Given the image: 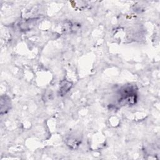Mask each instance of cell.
<instances>
[{
  "label": "cell",
  "instance_id": "6da1fadb",
  "mask_svg": "<svg viewBox=\"0 0 160 160\" xmlns=\"http://www.w3.org/2000/svg\"><path fill=\"white\" fill-rule=\"evenodd\" d=\"M118 103L121 106H133L138 101V88L136 85L126 84L118 91Z\"/></svg>",
  "mask_w": 160,
  "mask_h": 160
},
{
  "label": "cell",
  "instance_id": "7a4b0ae2",
  "mask_svg": "<svg viewBox=\"0 0 160 160\" xmlns=\"http://www.w3.org/2000/svg\"><path fill=\"white\" fill-rule=\"evenodd\" d=\"M81 138L74 134H71L66 138L65 142L66 145L71 149H76L81 143Z\"/></svg>",
  "mask_w": 160,
  "mask_h": 160
},
{
  "label": "cell",
  "instance_id": "3957f363",
  "mask_svg": "<svg viewBox=\"0 0 160 160\" xmlns=\"http://www.w3.org/2000/svg\"><path fill=\"white\" fill-rule=\"evenodd\" d=\"M11 108V101L8 95H2L1 96V114L3 115L9 112Z\"/></svg>",
  "mask_w": 160,
  "mask_h": 160
},
{
  "label": "cell",
  "instance_id": "277c9868",
  "mask_svg": "<svg viewBox=\"0 0 160 160\" xmlns=\"http://www.w3.org/2000/svg\"><path fill=\"white\" fill-rule=\"evenodd\" d=\"M73 83L67 79H63L59 83V94L61 96H64L72 88Z\"/></svg>",
  "mask_w": 160,
  "mask_h": 160
},
{
  "label": "cell",
  "instance_id": "5b68a950",
  "mask_svg": "<svg viewBox=\"0 0 160 160\" xmlns=\"http://www.w3.org/2000/svg\"><path fill=\"white\" fill-rule=\"evenodd\" d=\"M36 19H28V20H25L24 21H22L21 24H19V26L22 30H28L31 28L32 26H33L36 23Z\"/></svg>",
  "mask_w": 160,
  "mask_h": 160
},
{
  "label": "cell",
  "instance_id": "8992f818",
  "mask_svg": "<svg viewBox=\"0 0 160 160\" xmlns=\"http://www.w3.org/2000/svg\"><path fill=\"white\" fill-rule=\"evenodd\" d=\"M79 24H76V23L73 24L71 22H68L67 24H65L64 25V28L63 29V31H64L66 32H69L71 33L72 32H75L77 30H78L79 26H78Z\"/></svg>",
  "mask_w": 160,
  "mask_h": 160
}]
</instances>
